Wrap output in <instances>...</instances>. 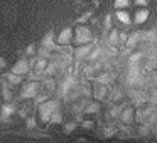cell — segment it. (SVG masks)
<instances>
[{"label": "cell", "instance_id": "30bf717a", "mask_svg": "<svg viewBox=\"0 0 157 143\" xmlns=\"http://www.w3.org/2000/svg\"><path fill=\"white\" fill-rule=\"evenodd\" d=\"M7 76V81L10 82V84H21L22 82V76H17V74H5Z\"/></svg>", "mask_w": 157, "mask_h": 143}, {"label": "cell", "instance_id": "52a82bcc", "mask_svg": "<svg viewBox=\"0 0 157 143\" xmlns=\"http://www.w3.org/2000/svg\"><path fill=\"white\" fill-rule=\"evenodd\" d=\"M91 49H95L91 44H86V46H81V47H78V49L75 51L76 59H78V61H81V59L86 57V56L90 57V54H91Z\"/></svg>", "mask_w": 157, "mask_h": 143}, {"label": "cell", "instance_id": "7a4b0ae2", "mask_svg": "<svg viewBox=\"0 0 157 143\" xmlns=\"http://www.w3.org/2000/svg\"><path fill=\"white\" fill-rule=\"evenodd\" d=\"M39 89H41V84H39V82H36V81H29L27 84H24V88H22V91H21V96H22L24 99L37 98Z\"/></svg>", "mask_w": 157, "mask_h": 143}, {"label": "cell", "instance_id": "277c9868", "mask_svg": "<svg viewBox=\"0 0 157 143\" xmlns=\"http://www.w3.org/2000/svg\"><path fill=\"white\" fill-rule=\"evenodd\" d=\"M75 41L78 42V44H85V42H90L91 41V31H90L88 27H83V25H79L78 29L75 31Z\"/></svg>", "mask_w": 157, "mask_h": 143}, {"label": "cell", "instance_id": "44dd1931", "mask_svg": "<svg viewBox=\"0 0 157 143\" xmlns=\"http://www.w3.org/2000/svg\"><path fill=\"white\" fill-rule=\"evenodd\" d=\"M27 126H29V128H34V126H36V119L34 118H27Z\"/></svg>", "mask_w": 157, "mask_h": 143}, {"label": "cell", "instance_id": "6da1fadb", "mask_svg": "<svg viewBox=\"0 0 157 143\" xmlns=\"http://www.w3.org/2000/svg\"><path fill=\"white\" fill-rule=\"evenodd\" d=\"M56 111H58V101H46L39 106V115H41V119H44V121H49L52 113Z\"/></svg>", "mask_w": 157, "mask_h": 143}, {"label": "cell", "instance_id": "ba28073f", "mask_svg": "<svg viewBox=\"0 0 157 143\" xmlns=\"http://www.w3.org/2000/svg\"><path fill=\"white\" fill-rule=\"evenodd\" d=\"M41 46L44 49H48V51H52V49L56 47L54 46V32H48V34L44 35V39H42V42H41Z\"/></svg>", "mask_w": 157, "mask_h": 143}, {"label": "cell", "instance_id": "cb8c5ba5", "mask_svg": "<svg viewBox=\"0 0 157 143\" xmlns=\"http://www.w3.org/2000/svg\"><path fill=\"white\" fill-rule=\"evenodd\" d=\"M0 91H2V84H0Z\"/></svg>", "mask_w": 157, "mask_h": 143}, {"label": "cell", "instance_id": "8fae6325", "mask_svg": "<svg viewBox=\"0 0 157 143\" xmlns=\"http://www.w3.org/2000/svg\"><path fill=\"white\" fill-rule=\"evenodd\" d=\"M108 41H110V44H117V42L120 41V34H118V32L115 31V29H112V31H110Z\"/></svg>", "mask_w": 157, "mask_h": 143}, {"label": "cell", "instance_id": "ac0fdd59", "mask_svg": "<svg viewBox=\"0 0 157 143\" xmlns=\"http://www.w3.org/2000/svg\"><path fill=\"white\" fill-rule=\"evenodd\" d=\"M105 27H106V29L112 27V15H110V14L105 17Z\"/></svg>", "mask_w": 157, "mask_h": 143}, {"label": "cell", "instance_id": "8992f818", "mask_svg": "<svg viewBox=\"0 0 157 143\" xmlns=\"http://www.w3.org/2000/svg\"><path fill=\"white\" fill-rule=\"evenodd\" d=\"M12 113H14V106H12L10 103H2V105H0V119H2V121H7Z\"/></svg>", "mask_w": 157, "mask_h": 143}, {"label": "cell", "instance_id": "4fadbf2b", "mask_svg": "<svg viewBox=\"0 0 157 143\" xmlns=\"http://www.w3.org/2000/svg\"><path fill=\"white\" fill-rule=\"evenodd\" d=\"M36 44H31V46H27V47H25V51H24V54L25 56H34L36 54Z\"/></svg>", "mask_w": 157, "mask_h": 143}, {"label": "cell", "instance_id": "7402d4cb", "mask_svg": "<svg viewBox=\"0 0 157 143\" xmlns=\"http://www.w3.org/2000/svg\"><path fill=\"white\" fill-rule=\"evenodd\" d=\"M5 66H7V62H5V59H4V57H0V69H4Z\"/></svg>", "mask_w": 157, "mask_h": 143}, {"label": "cell", "instance_id": "5bb4252c", "mask_svg": "<svg viewBox=\"0 0 157 143\" xmlns=\"http://www.w3.org/2000/svg\"><path fill=\"white\" fill-rule=\"evenodd\" d=\"M49 121H51V123H59V121H61V113H59V111L52 113V116H51Z\"/></svg>", "mask_w": 157, "mask_h": 143}, {"label": "cell", "instance_id": "9c48e42d", "mask_svg": "<svg viewBox=\"0 0 157 143\" xmlns=\"http://www.w3.org/2000/svg\"><path fill=\"white\" fill-rule=\"evenodd\" d=\"M147 17H149V10L142 9V10L137 12V15H135V22H137V24H142V22H145V20H147Z\"/></svg>", "mask_w": 157, "mask_h": 143}, {"label": "cell", "instance_id": "603a6c76", "mask_svg": "<svg viewBox=\"0 0 157 143\" xmlns=\"http://www.w3.org/2000/svg\"><path fill=\"white\" fill-rule=\"evenodd\" d=\"M137 4H140V5H145L147 4V0H135Z\"/></svg>", "mask_w": 157, "mask_h": 143}, {"label": "cell", "instance_id": "2e32d148", "mask_svg": "<svg viewBox=\"0 0 157 143\" xmlns=\"http://www.w3.org/2000/svg\"><path fill=\"white\" fill-rule=\"evenodd\" d=\"M2 94H4V99H5V101H9V99L12 98V93L9 91V88H2Z\"/></svg>", "mask_w": 157, "mask_h": 143}, {"label": "cell", "instance_id": "d6986e66", "mask_svg": "<svg viewBox=\"0 0 157 143\" xmlns=\"http://www.w3.org/2000/svg\"><path fill=\"white\" fill-rule=\"evenodd\" d=\"M46 99H48V94H37L36 103H41V105H42V101H46Z\"/></svg>", "mask_w": 157, "mask_h": 143}, {"label": "cell", "instance_id": "5b68a950", "mask_svg": "<svg viewBox=\"0 0 157 143\" xmlns=\"http://www.w3.org/2000/svg\"><path fill=\"white\" fill-rule=\"evenodd\" d=\"M73 29L71 27H66V29H63L61 32H59V35L56 37V42H58L59 46H66V44H69V42L73 41Z\"/></svg>", "mask_w": 157, "mask_h": 143}, {"label": "cell", "instance_id": "9a60e30c", "mask_svg": "<svg viewBox=\"0 0 157 143\" xmlns=\"http://www.w3.org/2000/svg\"><path fill=\"white\" fill-rule=\"evenodd\" d=\"M130 4V0H115V7L120 9V7H127Z\"/></svg>", "mask_w": 157, "mask_h": 143}, {"label": "cell", "instance_id": "e0dca14e", "mask_svg": "<svg viewBox=\"0 0 157 143\" xmlns=\"http://www.w3.org/2000/svg\"><path fill=\"white\" fill-rule=\"evenodd\" d=\"M90 17H91V12H86L85 15H81V17L78 19V24H83V22H86V20H88V19H90Z\"/></svg>", "mask_w": 157, "mask_h": 143}, {"label": "cell", "instance_id": "3957f363", "mask_svg": "<svg viewBox=\"0 0 157 143\" xmlns=\"http://www.w3.org/2000/svg\"><path fill=\"white\" fill-rule=\"evenodd\" d=\"M31 71V62L27 59H19L14 66H12V74H17V76H25L29 74Z\"/></svg>", "mask_w": 157, "mask_h": 143}, {"label": "cell", "instance_id": "7c38bea8", "mask_svg": "<svg viewBox=\"0 0 157 143\" xmlns=\"http://www.w3.org/2000/svg\"><path fill=\"white\" fill-rule=\"evenodd\" d=\"M117 17H118L120 20L123 22V24H128V22H130V19H128V14H127V12H122V10H118V12H117Z\"/></svg>", "mask_w": 157, "mask_h": 143}, {"label": "cell", "instance_id": "ffe728a7", "mask_svg": "<svg viewBox=\"0 0 157 143\" xmlns=\"http://www.w3.org/2000/svg\"><path fill=\"white\" fill-rule=\"evenodd\" d=\"M140 59H142V54H135V56L130 57V62H137V61H140Z\"/></svg>", "mask_w": 157, "mask_h": 143}]
</instances>
